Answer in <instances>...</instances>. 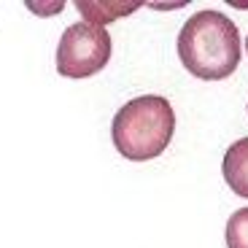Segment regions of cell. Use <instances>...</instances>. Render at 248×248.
<instances>
[{"mask_svg": "<svg viewBox=\"0 0 248 248\" xmlns=\"http://www.w3.org/2000/svg\"><path fill=\"white\" fill-rule=\"evenodd\" d=\"M175 111L162 94H140L124 103L111 124L116 151L130 162H149L170 146Z\"/></svg>", "mask_w": 248, "mask_h": 248, "instance_id": "7a4b0ae2", "label": "cell"}, {"mask_svg": "<svg viewBox=\"0 0 248 248\" xmlns=\"http://www.w3.org/2000/svg\"><path fill=\"white\" fill-rule=\"evenodd\" d=\"M221 173L232 192L237 197L248 200V138H240L227 149L221 162Z\"/></svg>", "mask_w": 248, "mask_h": 248, "instance_id": "277c9868", "label": "cell"}, {"mask_svg": "<svg viewBox=\"0 0 248 248\" xmlns=\"http://www.w3.org/2000/svg\"><path fill=\"white\" fill-rule=\"evenodd\" d=\"M76 8L81 11V16H84V22L87 25H94V27H106L108 22H113V19L119 16H127V14H132L135 8H140V3H108V0H78L76 3Z\"/></svg>", "mask_w": 248, "mask_h": 248, "instance_id": "5b68a950", "label": "cell"}, {"mask_svg": "<svg viewBox=\"0 0 248 248\" xmlns=\"http://www.w3.org/2000/svg\"><path fill=\"white\" fill-rule=\"evenodd\" d=\"M111 32L87 22H76L62 32L57 46V73L65 78H89L111 62Z\"/></svg>", "mask_w": 248, "mask_h": 248, "instance_id": "3957f363", "label": "cell"}, {"mask_svg": "<svg viewBox=\"0 0 248 248\" xmlns=\"http://www.w3.org/2000/svg\"><path fill=\"white\" fill-rule=\"evenodd\" d=\"M178 57L194 78L224 81L240 65V32L224 11L205 8L184 22L178 32Z\"/></svg>", "mask_w": 248, "mask_h": 248, "instance_id": "6da1fadb", "label": "cell"}, {"mask_svg": "<svg viewBox=\"0 0 248 248\" xmlns=\"http://www.w3.org/2000/svg\"><path fill=\"white\" fill-rule=\"evenodd\" d=\"M227 248H248V208H240L227 221Z\"/></svg>", "mask_w": 248, "mask_h": 248, "instance_id": "8992f818", "label": "cell"}, {"mask_svg": "<svg viewBox=\"0 0 248 248\" xmlns=\"http://www.w3.org/2000/svg\"><path fill=\"white\" fill-rule=\"evenodd\" d=\"M246 54H248V38H246Z\"/></svg>", "mask_w": 248, "mask_h": 248, "instance_id": "52a82bcc", "label": "cell"}]
</instances>
